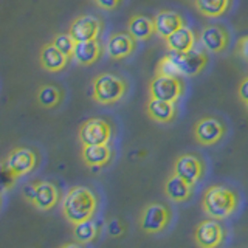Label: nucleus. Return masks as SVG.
<instances>
[{"instance_id":"nucleus-4","label":"nucleus","mask_w":248,"mask_h":248,"mask_svg":"<svg viewBox=\"0 0 248 248\" xmlns=\"http://www.w3.org/2000/svg\"><path fill=\"white\" fill-rule=\"evenodd\" d=\"M127 82L112 73H99L92 79V98L101 106H113L126 96Z\"/></svg>"},{"instance_id":"nucleus-21","label":"nucleus","mask_w":248,"mask_h":248,"mask_svg":"<svg viewBox=\"0 0 248 248\" xmlns=\"http://www.w3.org/2000/svg\"><path fill=\"white\" fill-rule=\"evenodd\" d=\"M165 41V45L169 51L172 53H186L192 50L196 46V41L197 37L194 34V31L189 27H182L180 30H177L175 33H172L170 36H168Z\"/></svg>"},{"instance_id":"nucleus-25","label":"nucleus","mask_w":248,"mask_h":248,"mask_svg":"<svg viewBox=\"0 0 248 248\" xmlns=\"http://www.w3.org/2000/svg\"><path fill=\"white\" fill-rule=\"evenodd\" d=\"M232 0H194L196 10L208 19H217L225 16L231 8Z\"/></svg>"},{"instance_id":"nucleus-9","label":"nucleus","mask_w":248,"mask_h":248,"mask_svg":"<svg viewBox=\"0 0 248 248\" xmlns=\"http://www.w3.org/2000/svg\"><path fill=\"white\" fill-rule=\"evenodd\" d=\"M205 170H206L205 163L197 154L192 152L180 154L174 160L172 172L177 174L178 177H182L183 180L191 183L192 186H196L197 183L202 182V178L205 175Z\"/></svg>"},{"instance_id":"nucleus-20","label":"nucleus","mask_w":248,"mask_h":248,"mask_svg":"<svg viewBox=\"0 0 248 248\" xmlns=\"http://www.w3.org/2000/svg\"><path fill=\"white\" fill-rule=\"evenodd\" d=\"M146 113L152 121L165 124V123H170L175 120L177 107H175V103H170V101L151 98L146 103Z\"/></svg>"},{"instance_id":"nucleus-14","label":"nucleus","mask_w":248,"mask_h":248,"mask_svg":"<svg viewBox=\"0 0 248 248\" xmlns=\"http://www.w3.org/2000/svg\"><path fill=\"white\" fill-rule=\"evenodd\" d=\"M137 41L132 37L129 33H124V31H120V33H113L107 37L104 50L107 53L108 58H112L115 61L120 59H126L129 58L135 50Z\"/></svg>"},{"instance_id":"nucleus-2","label":"nucleus","mask_w":248,"mask_h":248,"mask_svg":"<svg viewBox=\"0 0 248 248\" xmlns=\"http://www.w3.org/2000/svg\"><path fill=\"white\" fill-rule=\"evenodd\" d=\"M239 208V196L228 186L213 185L205 189L202 196V209L216 220H225L232 216Z\"/></svg>"},{"instance_id":"nucleus-32","label":"nucleus","mask_w":248,"mask_h":248,"mask_svg":"<svg viewBox=\"0 0 248 248\" xmlns=\"http://www.w3.org/2000/svg\"><path fill=\"white\" fill-rule=\"evenodd\" d=\"M96 5L99 8H103L106 11H112V10H116V8L120 6V3L123 0H95Z\"/></svg>"},{"instance_id":"nucleus-33","label":"nucleus","mask_w":248,"mask_h":248,"mask_svg":"<svg viewBox=\"0 0 248 248\" xmlns=\"http://www.w3.org/2000/svg\"><path fill=\"white\" fill-rule=\"evenodd\" d=\"M244 106H245V110H247V113H248V101H247V103H244Z\"/></svg>"},{"instance_id":"nucleus-17","label":"nucleus","mask_w":248,"mask_h":248,"mask_svg":"<svg viewBox=\"0 0 248 248\" xmlns=\"http://www.w3.org/2000/svg\"><path fill=\"white\" fill-rule=\"evenodd\" d=\"M155 23V34L160 36L161 39H166L172 33H175L177 30H180L185 27V19L180 14L172 11V10H161L155 14L154 17Z\"/></svg>"},{"instance_id":"nucleus-29","label":"nucleus","mask_w":248,"mask_h":248,"mask_svg":"<svg viewBox=\"0 0 248 248\" xmlns=\"http://www.w3.org/2000/svg\"><path fill=\"white\" fill-rule=\"evenodd\" d=\"M124 231H126V227H124V223L120 219L108 220V223H107V232H108V236L120 237V236L124 234Z\"/></svg>"},{"instance_id":"nucleus-5","label":"nucleus","mask_w":248,"mask_h":248,"mask_svg":"<svg viewBox=\"0 0 248 248\" xmlns=\"http://www.w3.org/2000/svg\"><path fill=\"white\" fill-rule=\"evenodd\" d=\"M22 196L25 202L34 206L37 211H50L59 202V191L50 182L33 180L28 182L22 189Z\"/></svg>"},{"instance_id":"nucleus-30","label":"nucleus","mask_w":248,"mask_h":248,"mask_svg":"<svg viewBox=\"0 0 248 248\" xmlns=\"http://www.w3.org/2000/svg\"><path fill=\"white\" fill-rule=\"evenodd\" d=\"M236 51L242 59H245L248 62V34L239 37L237 45H236Z\"/></svg>"},{"instance_id":"nucleus-12","label":"nucleus","mask_w":248,"mask_h":248,"mask_svg":"<svg viewBox=\"0 0 248 248\" xmlns=\"http://www.w3.org/2000/svg\"><path fill=\"white\" fill-rule=\"evenodd\" d=\"M225 231L216 219L202 220L194 230V242L202 248H216L223 244Z\"/></svg>"},{"instance_id":"nucleus-11","label":"nucleus","mask_w":248,"mask_h":248,"mask_svg":"<svg viewBox=\"0 0 248 248\" xmlns=\"http://www.w3.org/2000/svg\"><path fill=\"white\" fill-rule=\"evenodd\" d=\"M68 33L75 42L95 41L103 33V20L92 14H81L70 23Z\"/></svg>"},{"instance_id":"nucleus-31","label":"nucleus","mask_w":248,"mask_h":248,"mask_svg":"<svg viewBox=\"0 0 248 248\" xmlns=\"http://www.w3.org/2000/svg\"><path fill=\"white\" fill-rule=\"evenodd\" d=\"M237 98L242 101V103H247L248 101V76L244 78L237 85Z\"/></svg>"},{"instance_id":"nucleus-23","label":"nucleus","mask_w":248,"mask_h":248,"mask_svg":"<svg viewBox=\"0 0 248 248\" xmlns=\"http://www.w3.org/2000/svg\"><path fill=\"white\" fill-rule=\"evenodd\" d=\"M127 33L135 39L137 42L149 41L155 34V23L154 19L143 14H134L127 20Z\"/></svg>"},{"instance_id":"nucleus-19","label":"nucleus","mask_w":248,"mask_h":248,"mask_svg":"<svg viewBox=\"0 0 248 248\" xmlns=\"http://www.w3.org/2000/svg\"><path fill=\"white\" fill-rule=\"evenodd\" d=\"M81 158L87 168H103L112 160V149L108 144H84Z\"/></svg>"},{"instance_id":"nucleus-18","label":"nucleus","mask_w":248,"mask_h":248,"mask_svg":"<svg viewBox=\"0 0 248 248\" xmlns=\"http://www.w3.org/2000/svg\"><path fill=\"white\" fill-rule=\"evenodd\" d=\"M177 56H178V62H180L183 76L188 78L199 76L208 65V54L196 48L186 53H177Z\"/></svg>"},{"instance_id":"nucleus-3","label":"nucleus","mask_w":248,"mask_h":248,"mask_svg":"<svg viewBox=\"0 0 248 248\" xmlns=\"http://www.w3.org/2000/svg\"><path fill=\"white\" fill-rule=\"evenodd\" d=\"M37 166V155L33 149L28 147H13L2 161L3 170V186L5 189L13 186L17 178L33 172Z\"/></svg>"},{"instance_id":"nucleus-1","label":"nucleus","mask_w":248,"mask_h":248,"mask_svg":"<svg viewBox=\"0 0 248 248\" xmlns=\"http://www.w3.org/2000/svg\"><path fill=\"white\" fill-rule=\"evenodd\" d=\"M98 209V197L87 186H73L62 199V216L70 223L93 219Z\"/></svg>"},{"instance_id":"nucleus-8","label":"nucleus","mask_w":248,"mask_h":248,"mask_svg":"<svg viewBox=\"0 0 248 248\" xmlns=\"http://www.w3.org/2000/svg\"><path fill=\"white\" fill-rule=\"evenodd\" d=\"M194 140L202 146H214L220 143L227 135V126L217 116H202L194 123L192 127Z\"/></svg>"},{"instance_id":"nucleus-24","label":"nucleus","mask_w":248,"mask_h":248,"mask_svg":"<svg viewBox=\"0 0 248 248\" xmlns=\"http://www.w3.org/2000/svg\"><path fill=\"white\" fill-rule=\"evenodd\" d=\"M64 101V92L53 84H42L36 90V103L42 108H56Z\"/></svg>"},{"instance_id":"nucleus-6","label":"nucleus","mask_w":248,"mask_h":248,"mask_svg":"<svg viewBox=\"0 0 248 248\" xmlns=\"http://www.w3.org/2000/svg\"><path fill=\"white\" fill-rule=\"evenodd\" d=\"M170 219H172V214L166 205L158 203V202H151V203L143 206L141 213L138 216V225L143 232L154 236L165 231L170 223Z\"/></svg>"},{"instance_id":"nucleus-22","label":"nucleus","mask_w":248,"mask_h":248,"mask_svg":"<svg viewBox=\"0 0 248 248\" xmlns=\"http://www.w3.org/2000/svg\"><path fill=\"white\" fill-rule=\"evenodd\" d=\"M101 56H103V48H101L98 39H95V41L76 42L75 45L73 59L76 64H79L82 67L93 65L95 62L99 61Z\"/></svg>"},{"instance_id":"nucleus-10","label":"nucleus","mask_w":248,"mask_h":248,"mask_svg":"<svg viewBox=\"0 0 248 248\" xmlns=\"http://www.w3.org/2000/svg\"><path fill=\"white\" fill-rule=\"evenodd\" d=\"M78 140L81 144H108L112 140V127L103 118L85 120L78 129Z\"/></svg>"},{"instance_id":"nucleus-13","label":"nucleus","mask_w":248,"mask_h":248,"mask_svg":"<svg viewBox=\"0 0 248 248\" xmlns=\"http://www.w3.org/2000/svg\"><path fill=\"white\" fill-rule=\"evenodd\" d=\"M199 42L202 46L213 54L223 53L230 45V33L222 25H206L199 34Z\"/></svg>"},{"instance_id":"nucleus-15","label":"nucleus","mask_w":248,"mask_h":248,"mask_svg":"<svg viewBox=\"0 0 248 248\" xmlns=\"http://www.w3.org/2000/svg\"><path fill=\"white\" fill-rule=\"evenodd\" d=\"M68 61L70 58H67L51 41L41 46V51H39V64H41V67L46 70V72H51V73L62 72V70L68 65Z\"/></svg>"},{"instance_id":"nucleus-27","label":"nucleus","mask_w":248,"mask_h":248,"mask_svg":"<svg viewBox=\"0 0 248 248\" xmlns=\"http://www.w3.org/2000/svg\"><path fill=\"white\" fill-rule=\"evenodd\" d=\"M155 75H160V76H183L177 53L170 51L169 54H165L163 58H160L158 62H157V67H155Z\"/></svg>"},{"instance_id":"nucleus-7","label":"nucleus","mask_w":248,"mask_h":248,"mask_svg":"<svg viewBox=\"0 0 248 248\" xmlns=\"http://www.w3.org/2000/svg\"><path fill=\"white\" fill-rule=\"evenodd\" d=\"M149 98L177 103L185 93V82L180 76H160L155 75L149 81Z\"/></svg>"},{"instance_id":"nucleus-26","label":"nucleus","mask_w":248,"mask_h":248,"mask_svg":"<svg viewBox=\"0 0 248 248\" xmlns=\"http://www.w3.org/2000/svg\"><path fill=\"white\" fill-rule=\"evenodd\" d=\"M98 234H99V227L93 219L73 225V239L78 240L81 245L92 244L98 237Z\"/></svg>"},{"instance_id":"nucleus-16","label":"nucleus","mask_w":248,"mask_h":248,"mask_svg":"<svg viewBox=\"0 0 248 248\" xmlns=\"http://www.w3.org/2000/svg\"><path fill=\"white\" fill-rule=\"evenodd\" d=\"M192 188L194 186L191 183L183 180L182 177H178L174 172L168 175L165 183H163V192L174 203H185V202H188L192 197Z\"/></svg>"},{"instance_id":"nucleus-28","label":"nucleus","mask_w":248,"mask_h":248,"mask_svg":"<svg viewBox=\"0 0 248 248\" xmlns=\"http://www.w3.org/2000/svg\"><path fill=\"white\" fill-rule=\"evenodd\" d=\"M51 42L58 46V48L65 54L67 58L73 59V53H75V39L70 36V33H56L51 37Z\"/></svg>"}]
</instances>
